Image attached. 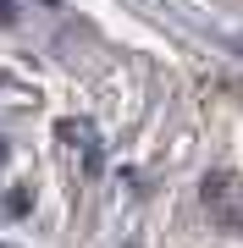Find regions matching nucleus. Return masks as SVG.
I'll use <instances>...</instances> for the list:
<instances>
[{"mask_svg":"<svg viewBox=\"0 0 243 248\" xmlns=\"http://www.w3.org/2000/svg\"><path fill=\"white\" fill-rule=\"evenodd\" d=\"M205 210L227 232H243V182L238 177H205Z\"/></svg>","mask_w":243,"mask_h":248,"instance_id":"nucleus-1","label":"nucleus"}]
</instances>
